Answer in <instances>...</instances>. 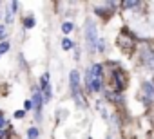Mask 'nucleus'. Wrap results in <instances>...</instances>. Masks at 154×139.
<instances>
[{
	"label": "nucleus",
	"mask_w": 154,
	"mask_h": 139,
	"mask_svg": "<svg viewBox=\"0 0 154 139\" xmlns=\"http://www.w3.org/2000/svg\"><path fill=\"white\" fill-rule=\"evenodd\" d=\"M69 83H71V92H72V98H74L76 105L85 107V101H84V96H82V90H80V74H78V71H71Z\"/></svg>",
	"instance_id": "obj_2"
},
{
	"label": "nucleus",
	"mask_w": 154,
	"mask_h": 139,
	"mask_svg": "<svg viewBox=\"0 0 154 139\" xmlns=\"http://www.w3.org/2000/svg\"><path fill=\"white\" fill-rule=\"evenodd\" d=\"M42 101H44V98H42V94H40V90H38V89H35V90H33V99H31V103H33V108H35L36 112H40V107H42Z\"/></svg>",
	"instance_id": "obj_6"
},
{
	"label": "nucleus",
	"mask_w": 154,
	"mask_h": 139,
	"mask_svg": "<svg viewBox=\"0 0 154 139\" xmlns=\"http://www.w3.org/2000/svg\"><path fill=\"white\" fill-rule=\"evenodd\" d=\"M27 135H29V139H35V137H36V135H38V132H36V130H35V128H31V130H29V132H27Z\"/></svg>",
	"instance_id": "obj_13"
},
{
	"label": "nucleus",
	"mask_w": 154,
	"mask_h": 139,
	"mask_svg": "<svg viewBox=\"0 0 154 139\" xmlns=\"http://www.w3.org/2000/svg\"><path fill=\"white\" fill-rule=\"evenodd\" d=\"M31 25H35V20L33 18H27L26 20V27H31Z\"/></svg>",
	"instance_id": "obj_15"
},
{
	"label": "nucleus",
	"mask_w": 154,
	"mask_h": 139,
	"mask_svg": "<svg viewBox=\"0 0 154 139\" xmlns=\"http://www.w3.org/2000/svg\"><path fill=\"white\" fill-rule=\"evenodd\" d=\"M4 125V117H2V114H0V126Z\"/></svg>",
	"instance_id": "obj_19"
},
{
	"label": "nucleus",
	"mask_w": 154,
	"mask_h": 139,
	"mask_svg": "<svg viewBox=\"0 0 154 139\" xmlns=\"http://www.w3.org/2000/svg\"><path fill=\"white\" fill-rule=\"evenodd\" d=\"M72 27H74V25H72L71 22H65V24L62 25V31H63V33L67 34V33H71V31H72Z\"/></svg>",
	"instance_id": "obj_11"
},
{
	"label": "nucleus",
	"mask_w": 154,
	"mask_h": 139,
	"mask_svg": "<svg viewBox=\"0 0 154 139\" xmlns=\"http://www.w3.org/2000/svg\"><path fill=\"white\" fill-rule=\"evenodd\" d=\"M122 6H123L125 9H129V7H136V6H138V2H134V0H131V2H129V0H127V2H123Z\"/></svg>",
	"instance_id": "obj_12"
},
{
	"label": "nucleus",
	"mask_w": 154,
	"mask_h": 139,
	"mask_svg": "<svg viewBox=\"0 0 154 139\" xmlns=\"http://www.w3.org/2000/svg\"><path fill=\"white\" fill-rule=\"evenodd\" d=\"M0 36H6V27L0 24Z\"/></svg>",
	"instance_id": "obj_16"
},
{
	"label": "nucleus",
	"mask_w": 154,
	"mask_h": 139,
	"mask_svg": "<svg viewBox=\"0 0 154 139\" xmlns=\"http://www.w3.org/2000/svg\"><path fill=\"white\" fill-rule=\"evenodd\" d=\"M102 80H103V71H102V65H93V69L87 72L89 90H93V92L102 90Z\"/></svg>",
	"instance_id": "obj_1"
},
{
	"label": "nucleus",
	"mask_w": 154,
	"mask_h": 139,
	"mask_svg": "<svg viewBox=\"0 0 154 139\" xmlns=\"http://www.w3.org/2000/svg\"><path fill=\"white\" fill-rule=\"evenodd\" d=\"M40 83H42V90H44V101L47 103L51 99V85H49V74L47 72L40 78Z\"/></svg>",
	"instance_id": "obj_4"
},
{
	"label": "nucleus",
	"mask_w": 154,
	"mask_h": 139,
	"mask_svg": "<svg viewBox=\"0 0 154 139\" xmlns=\"http://www.w3.org/2000/svg\"><path fill=\"white\" fill-rule=\"evenodd\" d=\"M8 49H9V43H8V42H4L2 45H0V54H2V52H6Z\"/></svg>",
	"instance_id": "obj_14"
},
{
	"label": "nucleus",
	"mask_w": 154,
	"mask_h": 139,
	"mask_svg": "<svg viewBox=\"0 0 154 139\" xmlns=\"http://www.w3.org/2000/svg\"><path fill=\"white\" fill-rule=\"evenodd\" d=\"M143 94H145V98H152L154 96V87H152V83H143Z\"/></svg>",
	"instance_id": "obj_9"
},
{
	"label": "nucleus",
	"mask_w": 154,
	"mask_h": 139,
	"mask_svg": "<svg viewBox=\"0 0 154 139\" xmlns=\"http://www.w3.org/2000/svg\"><path fill=\"white\" fill-rule=\"evenodd\" d=\"M6 6H8V13H6V24H11V22L15 20V11H17L18 4H17V2H8Z\"/></svg>",
	"instance_id": "obj_5"
},
{
	"label": "nucleus",
	"mask_w": 154,
	"mask_h": 139,
	"mask_svg": "<svg viewBox=\"0 0 154 139\" xmlns=\"http://www.w3.org/2000/svg\"><path fill=\"white\" fill-rule=\"evenodd\" d=\"M15 116H17V117H18V119H20V117H24V112H22V110H18V112H17V114H15Z\"/></svg>",
	"instance_id": "obj_18"
},
{
	"label": "nucleus",
	"mask_w": 154,
	"mask_h": 139,
	"mask_svg": "<svg viewBox=\"0 0 154 139\" xmlns=\"http://www.w3.org/2000/svg\"><path fill=\"white\" fill-rule=\"evenodd\" d=\"M143 63H145L149 69H152V71H154V52H152L150 49H145V51H143Z\"/></svg>",
	"instance_id": "obj_7"
},
{
	"label": "nucleus",
	"mask_w": 154,
	"mask_h": 139,
	"mask_svg": "<svg viewBox=\"0 0 154 139\" xmlns=\"http://www.w3.org/2000/svg\"><path fill=\"white\" fill-rule=\"evenodd\" d=\"M62 49H63V51H69V49H72V42H71L69 38L62 40Z\"/></svg>",
	"instance_id": "obj_10"
},
{
	"label": "nucleus",
	"mask_w": 154,
	"mask_h": 139,
	"mask_svg": "<svg viewBox=\"0 0 154 139\" xmlns=\"http://www.w3.org/2000/svg\"><path fill=\"white\" fill-rule=\"evenodd\" d=\"M112 78H114V87H118V89H123V85H125V76H123V72L120 71H114V74H112Z\"/></svg>",
	"instance_id": "obj_8"
},
{
	"label": "nucleus",
	"mask_w": 154,
	"mask_h": 139,
	"mask_svg": "<svg viewBox=\"0 0 154 139\" xmlns=\"http://www.w3.org/2000/svg\"><path fill=\"white\" fill-rule=\"evenodd\" d=\"M107 139H111V137H107Z\"/></svg>",
	"instance_id": "obj_20"
},
{
	"label": "nucleus",
	"mask_w": 154,
	"mask_h": 139,
	"mask_svg": "<svg viewBox=\"0 0 154 139\" xmlns=\"http://www.w3.org/2000/svg\"><path fill=\"white\" fill-rule=\"evenodd\" d=\"M98 31H96V25L93 22H87L85 24V42H87V47L89 51H96V45H98Z\"/></svg>",
	"instance_id": "obj_3"
},
{
	"label": "nucleus",
	"mask_w": 154,
	"mask_h": 139,
	"mask_svg": "<svg viewBox=\"0 0 154 139\" xmlns=\"http://www.w3.org/2000/svg\"><path fill=\"white\" fill-rule=\"evenodd\" d=\"M26 108H33V103H31V99H29V101H26Z\"/></svg>",
	"instance_id": "obj_17"
}]
</instances>
